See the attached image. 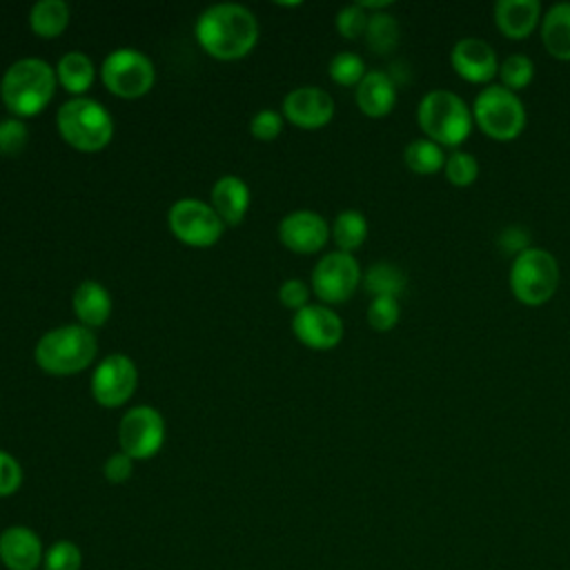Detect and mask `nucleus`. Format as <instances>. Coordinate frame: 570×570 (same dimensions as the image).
Wrapping results in <instances>:
<instances>
[{"label":"nucleus","instance_id":"obj_39","mask_svg":"<svg viewBox=\"0 0 570 570\" xmlns=\"http://www.w3.org/2000/svg\"><path fill=\"white\" fill-rule=\"evenodd\" d=\"M499 247L505 252V254H512V256H519L521 252L530 249V234L525 227L521 225H510L505 227L501 234H499Z\"/></svg>","mask_w":570,"mask_h":570},{"label":"nucleus","instance_id":"obj_10","mask_svg":"<svg viewBox=\"0 0 570 570\" xmlns=\"http://www.w3.org/2000/svg\"><path fill=\"white\" fill-rule=\"evenodd\" d=\"M361 281L363 274L358 261L352 254L338 249L325 254L312 269V292L318 301L330 305H338L352 298Z\"/></svg>","mask_w":570,"mask_h":570},{"label":"nucleus","instance_id":"obj_6","mask_svg":"<svg viewBox=\"0 0 570 570\" xmlns=\"http://www.w3.org/2000/svg\"><path fill=\"white\" fill-rule=\"evenodd\" d=\"M508 281L519 303L528 307L546 305L559 287V263L548 249L530 247L512 258Z\"/></svg>","mask_w":570,"mask_h":570},{"label":"nucleus","instance_id":"obj_9","mask_svg":"<svg viewBox=\"0 0 570 570\" xmlns=\"http://www.w3.org/2000/svg\"><path fill=\"white\" fill-rule=\"evenodd\" d=\"M169 232L189 247H212L220 240L225 223L212 205L198 198H180L167 212Z\"/></svg>","mask_w":570,"mask_h":570},{"label":"nucleus","instance_id":"obj_8","mask_svg":"<svg viewBox=\"0 0 570 570\" xmlns=\"http://www.w3.org/2000/svg\"><path fill=\"white\" fill-rule=\"evenodd\" d=\"M102 85L118 98L134 100L154 87L156 71L154 62L138 49L120 47L107 53L100 67Z\"/></svg>","mask_w":570,"mask_h":570},{"label":"nucleus","instance_id":"obj_34","mask_svg":"<svg viewBox=\"0 0 570 570\" xmlns=\"http://www.w3.org/2000/svg\"><path fill=\"white\" fill-rule=\"evenodd\" d=\"M367 20H370V13L358 4H347L343 7L338 13H336V29L343 38L347 40H354V38H361L365 36V29H367Z\"/></svg>","mask_w":570,"mask_h":570},{"label":"nucleus","instance_id":"obj_11","mask_svg":"<svg viewBox=\"0 0 570 570\" xmlns=\"http://www.w3.org/2000/svg\"><path fill=\"white\" fill-rule=\"evenodd\" d=\"M165 441V421L151 405H136L125 412L118 428L120 452L134 461L151 459Z\"/></svg>","mask_w":570,"mask_h":570},{"label":"nucleus","instance_id":"obj_36","mask_svg":"<svg viewBox=\"0 0 570 570\" xmlns=\"http://www.w3.org/2000/svg\"><path fill=\"white\" fill-rule=\"evenodd\" d=\"M249 131L256 140L269 142L283 131V116L274 109H261L249 122Z\"/></svg>","mask_w":570,"mask_h":570},{"label":"nucleus","instance_id":"obj_24","mask_svg":"<svg viewBox=\"0 0 570 570\" xmlns=\"http://www.w3.org/2000/svg\"><path fill=\"white\" fill-rule=\"evenodd\" d=\"M69 24V7L62 0H38L29 11V27L38 38H56Z\"/></svg>","mask_w":570,"mask_h":570},{"label":"nucleus","instance_id":"obj_37","mask_svg":"<svg viewBox=\"0 0 570 570\" xmlns=\"http://www.w3.org/2000/svg\"><path fill=\"white\" fill-rule=\"evenodd\" d=\"M22 483V468L9 452L0 450V497L13 494Z\"/></svg>","mask_w":570,"mask_h":570},{"label":"nucleus","instance_id":"obj_12","mask_svg":"<svg viewBox=\"0 0 570 570\" xmlns=\"http://www.w3.org/2000/svg\"><path fill=\"white\" fill-rule=\"evenodd\" d=\"M138 385V370L127 354L105 356L91 374V396L102 407L125 405Z\"/></svg>","mask_w":570,"mask_h":570},{"label":"nucleus","instance_id":"obj_20","mask_svg":"<svg viewBox=\"0 0 570 570\" xmlns=\"http://www.w3.org/2000/svg\"><path fill=\"white\" fill-rule=\"evenodd\" d=\"M212 207L225 225H238L249 207L247 185L234 174L220 176L212 187Z\"/></svg>","mask_w":570,"mask_h":570},{"label":"nucleus","instance_id":"obj_33","mask_svg":"<svg viewBox=\"0 0 570 570\" xmlns=\"http://www.w3.org/2000/svg\"><path fill=\"white\" fill-rule=\"evenodd\" d=\"M399 318H401L399 298L376 296V298H372V303L367 305V323H370V327L376 330V332H390L392 327H396Z\"/></svg>","mask_w":570,"mask_h":570},{"label":"nucleus","instance_id":"obj_13","mask_svg":"<svg viewBox=\"0 0 570 570\" xmlns=\"http://www.w3.org/2000/svg\"><path fill=\"white\" fill-rule=\"evenodd\" d=\"M332 236L327 220L312 209L289 212L278 225L281 243L294 254H316Z\"/></svg>","mask_w":570,"mask_h":570},{"label":"nucleus","instance_id":"obj_38","mask_svg":"<svg viewBox=\"0 0 570 570\" xmlns=\"http://www.w3.org/2000/svg\"><path fill=\"white\" fill-rule=\"evenodd\" d=\"M278 298L285 307L298 312L305 305H309V287L307 283H303L301 278H287L281 287H278Z\"/></svg>","mask_w":570,"mask_h":570},{"label":"nucleus","instance_id":"obj_21","mask_svg":"<svg viewBox=\"0 0 570 570\" xmlns=\"http://www.w3.org/2000/svg\"><path fill=\"white\" fill-rule=\"evenodd\" d=\"M73 314L89 330L105 325L111 314L109 292L98 281H82L73 292Z\"/></svg>","mask_w":570,"mask_h":570},{"label":"nucleus","instance_id":"obj_7","mask_svg":"<svg viewBox=\"0 0 570 570\" xmlns=\"http://www.w3.org/2000/svg\"><path fill=\"white\" fill-rule=\"evenodd\" d=\"M472 118L474 125L492 140H514L525 129V107L523 100L501 87V85H488L481 89L472 105Z\"/></svg>","mask_w":570,"mask_h":570},{"label":"nucleus","instance_id":"obj_22","mask_svg":"<svg viewBox=\"0 0 570 570\" xmlns=\"http://www.w3.org/2000/svg\"><path fill=\"white\" fill-rule=\"evenodd\" d=\"M541 42L552 58L570 62V2H557L541 16Z\"/></svg>","mask_w":570,"mask_h":570},{"label":"nucleus","instance_id":"obj_1","mask_svg":"<svg viewBox=\"0 0 570 570\" xmlns=\"http://www.w3.org/2000/svg\"><path fill=\"white\" fill-rule=\"evenodd\" d=\"M196 40L200 49L216 60H240L258 42L256 16L236 2L207 7L196 20Z\"/></svg>","mask_w":570,"mask_h":570},{"label":"nucleus","instance_id":"obj_35","mask_svg":"<svg viewBox=\"0 0 570 570\" xmlns=\"http://www.w3.org/2000/svg\"><path fill=\"white\" fill-rule=\"evenodd\" d=\"M29 131L20 118L0 120V154L16 156L24 149Z\"/></svg>","mask_w":570,"mask_h":570},{"label":"nucleus","instance_id":"obj_18","mask_svg":"<svg viewBox=\"0 0 570 570\" xmlns=\"http://www.w3.org/2000/svg\"><path fill=\"white\" fill-rule=\"evenodd\" d=\"M356 105L370 118L387 116L396 105V82L383 69H372L356 85Z\"/></svg>","mask_w":570,"mask_h":570},{"label":"nucleus","instance_id":"obj_2","mask_svg":"<svg viewBox=\"0 0 570 570\" xmlns=\"http://www.w3.org/2000/svg\"><path fill=\"white\" fill-rule=\"evenodd\" d=\"M56 69L40 58L16 60L0 80V98L16 118L38 116L56 94Z\"/></svg>","mask_w":570,"mask_h":570},{"label":"nucleus","instance_id":"obj_27","mask_svg":"<svg viewBox=\"0 0 570 570\" xmlns=\"http://www.w3.org/2000/svg\"><path fill=\"white\" fill-rule=\"evenodd\" d=\"M403 160L405 167L419 176H430L443 169L445 165V154L443 147L432 142L430 138H414L405 145L403 149Z\"/></svg>","mask_w":570,"mask_h":570},{"label":"nucleus","instance_id":"obj_29","mask_svg":"<svg viewBox=\"0 0 570 570\" xmlns=\"http://www.w3.org/2000/svg\"><path fill=\"white\" fill-rule=\"evenodd\" d=\"M497 76L501 80V87L517 94L519 89H525L532 82L534 62L525 53H510L508 58L501 60Z\"/></svg>","mask_w":570,"mask_h":570},{"label":"nucleus","instance_id":"obj_26","mask_svg":"<svg viewBox=\"0 0 570 570\" xmlns=\"http://www.w3.org/2000/svg\"><path fill=\"white\" fill-rule=\"evenodd\" d=\"M399 40H401V27L392 13L387 11L370 13L367 29H365V42L370 51L379 56H387L399 47Z\"/></svg>","mask_w":570,"mask_h":570},{"label":"nucleus","instance_id":"obj_5","mask_svg":"<svg viewBox=\"0 0 570 570\" xmlns=\"http://www.w3.org/2000/svg\"><path fill=\"white\" fill-rule=\"evenodd\" d=\"M56 127L62 140L85 154L105 149L114 138V118L94 98H71L56 114Z\"/></svg>","mask_w":570,"mask_h":570},{"label":"nucleus","instance_id":"obj_28","mask_svg":"<svg viewBox=\"0 0 570 570\" xmlns=\"http://www.w3.org/2000/svg\"><path fill=\"white\" fill-rule=\"evenodd\" d=\"M332 238L338 252L352 254L367 238V220L358 209H343L332 223Z\"/></svg>","mask_w":570,"mask_h":570},{"label":"nucleus","instance_id":"obj_3","mask_svg":"<svg viewBox=\"0 0 570 570\" xmlns=\"http://www.w3.org/2000/svg\"><path fill=\"white\" fill-rule=\"evenodd\" d=\"M98 352L94 330L85 325H62L40 336L33 358L38 367L53 376H71L87 370Z\"/></svg>","mask_w":570,"mask_h":570},{"label":"nucleus","instance_id":"obj_15","mask_svg":"<svg viewBox=\"0 0 570 570\" xmlns=\"http://www.w3.org/2000/svg\"><path fill=\"white\" fill-rule=\"evenodd\" d=\"M283 116L298 129H321L334 118V98L321 87L292 89L283 100Z\"/></svg>","mask_w":570,"mask_h":570},{"label":"nucleus","instance_id":"obj_30","mask_svg":"<svg viewBox=\"0 0 570 570\" xmlns=\"http://www.w3.org/2000/svg\"><path fill=\"white\" fill-rule=\"evenodd\" d=\"M327 71H330V78L341 87H356L367 73L363 58L356 56L354 51H338L330 60Z\"/></svg>","mask_w":570,"mask_h":570},{"label":"nucleus","instance_id":"obj_16","mask_svg":"<svg viewBox=\"0 0 570 570\" xmlns=\"http://www.w3.org/2000/svg\"><path fill=\"white\" fill-rule=\"evenodd\" d=\"M450 62L456 76L472 85L490 82L499 73V60L494 49L485 40L474 36L454 42L450 51Z\"/></svg>","mask_w":570,"mask_h":570},{"label":"nucleus","instance_id":"obj_40","mask_svg":"<svg viewBox=\"0 0 570 570\" xmlns=\"http://www.w3.org/2000/svg\"><path fill=\"white\" fill-rule=\"evenodd\" d=\"M102 472L109 483H125L134 472V459L127 456L125 452H116L105 461Z\"/></svg>","mask_w":570,"mask_h":570},{"label":"nucleus","instance_id":"obj_41","mask_svg":"<svg viewBox=\"0 0 570 570\" xmlns=\"http://www.w3.org/2000/svg\"><path fill=\"white\" fill-rule=\"evenodd\" d=\"M278 7H298L301 2H276Z\"/></svg>","mask_w":570,"mask_h":570},{"label":"nucleus","instance_id":"obj_14","mask_svg":"<svg viewBox=\"0 0 570 570\" xmlns=\"http://www.w3.org/2000/svg\"><path fill=\"white\" fill-rule=\"evenodd\" d=\"M292 332L312 350H332L343 338V321L327 305H305L294 314Z\"/></svg>","mask_w":570,"mask_h":570},{"label":"nucleus","instance_id":"obj_31","mask_svg":"<svg viewBox=\"0 0 570 570\" xmlns=\"http://www.w3.org/2000/svg\"><path fill=\"white\" fill-rule=\"evenodd\" d=\"M443 171L448 183H452L454 187H470L479 176V163L470 151L454 149L450 156H445Z\"/></svg>","mask_w":570,"mask_h":570},{"label":"nucleus","instance_id":"obj_17","mask_svg":"<svg viewBox=\"0 0 570 570\" xmlns=\"http://www.w3.org/2000/svg\"><path fill=\"white\" fill-rule=\"evenodd\" d=\"M45 559L40 537L27 525H9L0 532V561L9 570H36Z\"/></svg>","mask_w":570,"mask_h":570},{"label":"nucleus","instance_id":"obj_23","mask_svg":"<svg viewBox=\"0 0 570 570\" xmlns=\"http://www.w3.org/2000/svg\"><path fill=\"white\" fill-rule=\"evenodd\" d=\"M56 78L62 85V89H67L78 98L87 89H91L96 80V67L87 53L67 51L56 65Z\"/></svg>","mask_w":570,"mask_h":570},{"label":"nucleus","instance_id":"obj_32","mask_svg":"<svg viewBox=\"0 0 570 570\" xmlns=\"http://www.w3.org/2000/svg\"><path fill=\"white\" fill-rule=\"evenodd\" d=\"M45 570H80L82 552L73 541H53L45 552Z\"/></svg>","mask_w":570,"mask_h":570},{"label":"nucleus","instance_id":"obj_25","mask_svg":"<svg viewBox=\"0 0 570 570\" xmlns=\"http://www.w3.org/2000/svg\"><path fill=\"white\" fill-rule=\"evenodd\" d=\"M363 285H365V292L372 294V298L376 296L399 298L405 292V274L401 272L399 265L379 261L367 267L363 276Z\"/></svg>","mask_w":570,"mask_h":570},{"label":"nucleus","instance_id":"obj_4","mask_svg":"<svg viewBox=\"0 0 570 570\" xmlns=\"http://www.w3.org/2000/svg\"><path fill=\"white\" fill-rule=\"evenodd\" d=\"M416 120L425 138L454 149L470 136L474 125L472 107H468L459 94L448 89L428 91L416 107Z\"/></svg>","mask_w":570,"mask_h":570},{"label":"nucleus","instance_id":"obj_19","mask_svg":"<svg viewBox=\"0 0 570 570\" xmlns=\"http://www.w3.org/2000/svg\"><path fill=\"white\" fill-rule=\"evenodd\" d=\"M541 22L539 0H499L494 4V24L510 40L528 38Z\"/></svg>","mask_w":570,"mask_h":570}]
</instances>
